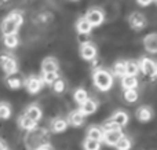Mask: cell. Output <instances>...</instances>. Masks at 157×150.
Returning a JSON list of instances; mask_svg holds the SVG:
<instances>
[{
	"label": "cell",
	"mask_w": 157,
	"mask_h": 150,
	"mask_svg": "<svg viewBox=\"0 0 157 150\" xmlns=\"http://www.w3.org/2000/svg\"><path fill=\"white\" fill-rule=\"evenodd\" d=\"M24 24V14L18 10L11 11L6 15V18L2 22V32L3 36L7 35H18L19 28Z\"/></svg>",
	"instance_id": "cell-1"
},
{
	"label": "cell",
	"mask_w": 157,
	"mask_h": 150,
	"mask_svg": "<svg viewBox=\"0 0 157 150\" xmlns=\"http://www.w3.org/2000/svg\"><path fill=\"white\" fill-rule=\"evenodd\" d=\"M92 83L99 91L106 92V91H109L113 87V76L106 69L98 68L92 72Z\"/></svg>",
	"instance_id": "cell-2"
},
{
	"label": "cell",
	"mask_w": 157,
	"mask_h": 150,
	"mask_svg": "<svg viewBox=\"0 0 157 150\" xmlns=\"http://www.w3.org/2000/svg\"><path fill=\"white\" fill-rule=\"evenodd\" d=\"M0 66L6 73V77L18 74V62L11 52H2L0 54Z\"/></svg>",
	"instance_id": "cell-3"
},
{
	"label": "cell",
	"mask_w": 157,
	"mask_h": 150,
	"mask_svg": "<svg viewBox=\"0 0 157 150\" xmlns=\"http://www.w3.org/2000/svg\"><path fill=\"white\" fill-rule=\"evenodd\" d=\"M84 18L88 21V24L94 28H98L105 22V13H103L102 8L99 7H92V8H88V11L86 13Z\"/></svg>",
	"instance_id": "cell-4"
},
{
	"label": "cell",
	"mask_w": 157,
	"mask_h": 150,
	"mask_svg": "<svg viewBox=\"0 0 157 150\" xmlns=\"http://www.w3.org/2000/svg\"><path fill=\"white\" fill-rule=\"evenodd\" d=\"M24 87L29 94L36 95V94H39L44 88V83H43V80H41L40 76L30 74V76H28L26 79H24Z\"/></svg>",
	"instance_id": "cell-5"
},
{
	"label": "cell",
	"mask_w": 157,
	"mask_h": 150,
	"mask_svg": "<svg viewBox=\"0 0 157 150\" xmlns=\"http://www.w3.org/2000/svg\"><path fill=\"white\" fill-rule=\"evenodd\" d=\"M128 25H130V28L132 30L141 32V30H144L147 25L146 17H145L142 13H139V11H134V13H131L130 17H128Z\"/></svg>",
	"instance_id": "cell-6"
},
{
	"label": "cell",
	"mask_w": 157,
	"mask_h": 150,
	"mask_svg": "<svg viewBox=\"0 0 157 150\" xmlns=\"http://www.w3.org/2000/svg\"><path fill=\"white\" fill-rule=\"evenodd\" d=\"M138 68H139V72H142L144 74L149 77H155L157 74V65H156V61L152 59L149 57H144L138 61Z\"/></svg>",
	"instance_id": "cell-7"
},
{
	"label": "cell",
	"mask_w": 157,
	"mask_h": 150,
	"mask_svg": "<svg viewBox=\"0 0 157 150\" xmlns=\"http://www.w3.org/2000/svg\"><path fill=\"white\" fill-rule=\"evenodd\" d=\"M80 57L83 58L84 61H92L98 57V48L92 41H84V43L80 44Z\"/></svg>",
	"instance_id": "cell-8"
},
{
	"label": "cell",
	"mask_w": 157,
	"mask_h": 150,
	"mask_svg": "<svg viewBox=\"0 0 157 150\" xmlns=\"http://www.w3.org/2000/svg\"><path fill=\"white\" fill-rule=\"evenodd\" d=\"M98 106H99V102H98L97 99L88 98L84 103H81L80 106H78V112H80L84 117H86V116H91L98 110Z\"/></svg>",
	"instance_id": "cell-9"
},
{
	"label": "cell",
	"mask_w": 157,
	"mask_h": 150,
	"mask_svg": "<svg viewBox=\"0 0 157 150\" xmlns=\"http://www.w3.org/2000/svg\"><path fill=\"white\" fill-rule=\"evenodd\" d=\"M109 121H110V123H113L114 126L119 127V128L121 129L123 127H125L128 124L130 117H128V113L124 112V110H116V112L112 114V117L109 118Z\"/></svg>",
	"instance_id": "cell-10"
},
{
	"label": "cell",
	"mask_w": 157,
	"mask_h": 150,
	"mask_svg": "<svg viewBox=\"0 0 157 150\" xmlns=\"http://www.w3.org/2000/svg\"><path fill=\"white\" fill-rule=\"evenodd\" d=\"M59 70V62L55 57H47L41 62V74L43 73H54Z\"/></svg>",
	"instance_id": "cell-11"
},
{
	"label": "cell",
	"mask_w": 157,
	"mask_h": 150,
	"mask_svg": "<svg viewBox=\"0 0 157 150\" xmlns=\"http://www.w3.org/2000/svg\"><path fill=\"white\" fill-rule=\"evenodd\" d=\"M24 114L26 116V117H29L32 121L37 123V121L41 120V117H43V110H41V107L39 106L37 103H30L29 106H26Z\"/></svg>",
	"instance_id": "cell-12"
},
{
	"label": "cell",
	"mask_w": 157,
	"mask_h": 150,
	"mask_svg": "<svg viewBox=\"0 0 157 150\" xmlns=\"http://www.w3.org/2000/svg\"><path fill=\"white\" fill-rule=\"evenodd\" d=\"M65 120H66V123H68V126L77 128V127H81L84 124L86 117L78 112V109H75V110H72V112L69 113V116L65 118Z\"/></svg>",
	"instance_id": "cell-13"
},
{
	"label": "cell",
	"mask_w": 157,
	"mask_h": 150,
	"mask_svg": "<svg viewBox=\"0 0 157 150\" xmlns=\"http://www.w3.org/2000/svg\"><path fill=\"white\" fill-rule=\"evenodd\" d=\"M135 116H136V118H138L141 123H149V121L153 118L155 113H153V109L150 106L144 105V106H139L138 109H136Z\"/></svg>",
	"instance_id": "cell-14"
},
{
	"label": "cell",
	"mask_w": 157,
	"mask_h": 150,
	"mask_svg": "<svg viewBox=\"0 0 157 150\" xmlns=\"http://www.w3.org/2000/svg\"><path fill=\"white\" fill-rule=\"evenodd\" d=\"M68 123L63 117H55L50 123V131L54 132V134H62L68 129Z\"/></svg>",
	"instance_id": "cell-15"
},
{
	"label": "cell",
	"mask_w": 157,
	"mask_h": 150,
	"mask_svg": "<svg viewBox=\"0 0 157 150\" xmlns=\"http://www.w3.org/2000/svg\"><path fill=\"white\" fill-rule=\"evenodd\" d=\"M123 135H124V134H123V131H109V132H103L102 141H101V142H103L105 145H108V146H113V148H114V145L119 142L120 138H121Z\"/></svg>",
	"instance_id": "cell-16"
},
{
	"label": "cell",
	"mask_w": 157,
	"mask_h": 150,
	"mask_svg": "<svg viewBox=\"0 0 157 150\" xmlns=\"http://www.w3.org/2000/svg\"><path fill=\"white\" fill-rule=\"evenodd\" d=\"M17 123H18L19 128H21L22 131H25V132H32V131H35V129L37 128V123L32 121L29 117H26L24 113H22V114L18 117Z\"/></svg>",
	"instance_id": "cell-17"
},
{
	"label": "cell",
	"mask_w": 157,
	"mask_h": 150,
	"mask_svg": "<svg viewBox=\"0 0 157 150\" xmlns=\"http://www.w3.org/2000/svg\"><path fill=\"white\" fill-rule=\"evenodd\" d=\"M144 47L149 54L157 52V33H150L144 39Z\"/></svg>",
	"instance_id": "cell-18"
},
{
	"label": "cell",
	"mask_w": 157,
	"mask_h": 150,
	"mask_svg": "<svg viewBox=\"0 0 157 150\" xmlns=\"http://www.w3.org/2000/svg\"><path fill=\"white\" fill-rule=\"evenodd\" d=\"M75 28H76V32L78 35H90L92 30V26L88 24V21L84 17H80L77 19L76 24H75Z\"/></svg>",
	"instance_id": "cell-19"
},
{
	"label": "cell",
	"mask_w": 157,
	"mask_h": 150,
	"mask_svg": "<svg viewBox=\"0 0 157 150\" xmlns=\"http://www.w3.org/2000/svg\"><path fill=\"white\" fill-rule=\"evenodd\" d=\"M102 135L103 131L99 126H91L87 128V139H91V141H97V142H101L102 141Z\"/></svg>",
	"instance_id": "cell-20"
},
{
	"label": "cell",
	"mask_w": 157,
	"mask_h": 150,
	"mask_svg": "<svg viewBox=\"0 0 157 150\" xmlns=\"http://www.w3.org/2000/svg\"><path fill=\"white\" fill-rule=\"evenodd\" d=\"M6 84L8 88L11 90H19L24 87V79L19 77L18 74H13V76H7L6 77Z\"/></svg>",
	"instance_id": "cell-21"
},
{
	"label": "cell",
	"mask_w": 157,
	"mask_h": 150,
	"mask_svg": "<svg viewBox=\"0 0 157 150\" xmlns=\"http://www.w3.org/2000/svg\"><path fill=\"white\" fill-rule=\"evenodd\" d=\"M138 77H134V76H124L121 77V88L124 91L127 90H136L138 88Z\"/></svg>",
	"instance_id": "cell-22"
},
{
	"label": "cell",
	"mask_w": 157,
	"mask_h": 150,
	"mask_svg": "<svg viewBox=\"0 0 157 150\" xmlns=\"http://www.w3.org/2000/svg\"><path fill=\"white\" fill-rule=\"evenodd\" d=\"M13 116V107L7 101H0V120H8Z\"/></svg>",
	"instance_id": "cell-23"
},
{
	"label": "cell",
	"mask_w": 157,
	"mask_h": 150,
	"mask_svg": "<svg viewBox=\"0 0 157 150\" xmlns=\"http://www.w3.org/2000/svg\"><path fill=\"white\" fill-rule=\"evenodd\" d=\"M138 73H139V68H138L136 61H134V59L125 61V76L136 77V76H138Z\"/></svg>",
	"instance_id": "cell-24"
},
{
	"label": "cell",
	"mask_w": 157,
	"mask_h": 150,
	"mask_svg": "<svg viewBox=\"0 0 157 150\" xmlns=\"http://www.w3.org/2000/svg\"><path fill=\"white\" fill-rule=\"evenodd\" d=\"M90 96H88V92H87V90H84V88H76V90L73 91V99H75V102L80 106L81 103H84V102L88 99Z\"/></svg>",
	"instance_id": "cell-25"
},
{
	"label": "cell",
	"mask_w": 157,
	"mask_h": 150,
	"mask_svg": "<svg viewBox=\"0 0 157 150\" xmlns=\"http://www.w3.org/2000/svg\"><path fill=\"white\" fill-rule=\"evenodd\" d=\"M131 148H132V141L127 135H123L119 142L114 145V149L116 150H131Z\"/></svg>",
	"instance_id": "cell-26"
},
{
	"label": "cell",
	"mask_w": 157,
	"mask_h": 150,
	"mask_svg": "<svg viewBox=\"0 0 157 150\" xmlns=\"http://www.w3.org/2000/svg\"><path fill=\"white\" fill-rule=\"evenodd\" d=\"M3 43L7 48H15L19 44V36L18 35H7L3 36Z\"/></svg>",
	"instance_id": "cell-27"
},
{
	"label": "cell",
	"mask_w": 157,
	"mask_h": 150,
	"mask_svg": "<svg viewBox=\"0 0 157 150\" xmlns=\"http://www.w3.org/2000/svg\"><path fill=\"white\" fill-rule=\"evenodd\" d=\"M112 76H116V77H119V79H121V77L125 76V61L120 59L114 63L113 65V74H112Z\"/></svg>",
	"instance_id": "cell-28"
},
{
	"label": "cell",
	"mask_w": 157,
	"mask_h": 150,
	"mask_svg": "<svg viewBox=\"0 0 157 150\" xmlns=\"http://www.w3.org/2000/svg\"><path fill=\"white\" fill-rule=\"evenodd\" d=\"M51 88H52V91H54L55 94L65 92V91H66V81L62 79V77H59V79L55 80V81L51 84Z\"/></svg>",
	"instance_id": "cell-29"
},
{
	"label": "cell",
	"mask_w": 157,
	"mask_h": 150,
	"mask_svg": "<svg viewBox=\"0 0 157 150\" xmlns=\"http://www.w3.org/2000/svg\"><path fill=\"white\" fill-rule=\"evenodd\" d=\"M41 80H43V83H44V85H51L52 83L55 81V80H58L59 79V73L58 72H54V73H43L41 74Z\"/></svg>",
	"instance_id": "cell-30"
},
{
	"label": "cell",
	"mask_w": 157,
	"mask_h": 150,
	"mask_svg": "<svg viewBox=\"0 0 157 150\" xmlns=\"http://www.w3.org/2000/svg\"><path fill=\"white\" fill-rule=\"evenodd\" d=\"M139 98V94L136 90H127L124 91V101L128 102V103H134L136 102Z\"/></svg>",
	"instance_id": "cell-31"
},
{
	"label": "cell",
	"mask_w": 157,
	"mask_h": 150,
	"mask_svg": "<svg viewBox=\"0 0 157 150\" xmlns=\"http://www.w3.org/2000/svg\"><path fill=\"white\" fill-rule=\"evenodd\" d=\"M83 149L84 150H99L101 149V142L97 141H91V139H84L83 141Z\"/></svg>",
	"instance_id": "cell-32"
},
{
	"label": "cell",
	"mask_w": 157,
	"mask_h": 150,
	"mask_svg": "<svg viewBox=\"0 0 157 150\" xmlns=\"http://www.w3.org/2000/svg\"><path fill=\"white\" fill-rule=\"evenodd\" d=\"M48 18H50V15H47V14H40V15H37V22L46 24V22H48V21H47Z\"/></svg>",
	"instance_id": "cell-33"
},
{
	"label": "cell",
	"mask_w": 157,
	"mask_h": 150,
	"mask_svg": "<svg viewBox=\"0 0 157 150\" xmlns=\"http://www.w3.org/2000/svg\"><path fill=\"white\" fill-rule=\"evenodd\" d=\"M35 150H54L51 148V145L50 143H47V145H43V146H39L37 149H35Z\"/></svg>",
	"instance_id": "cell-34"
},
{
	"label": "cell",
	"mask_w": 157,
	"mask_h": 150,
	"mask_svg": "<svg viewBox=\"0 0 157 150\" xmlns=\"http://www.w3.org/2000/svg\"><path fill=\"white\" fill-rule=\"evenodd\" d=\"M7 149H8V146L6 143V141L3 138H0V150H7Z\"/></svg>",
	"instance_id": "cell-35"
},
{
	"label": "cell",
	"mask_w": 157,
	"mask_h": 150,
	"mask_svg": "<svg viewBox=\"0 0 157 150\" xmlns=\"http://www.w3.org/2000/svg\"><path fill=\"white\" fill-rule=\"evenodd\" d=\"M136 4L141 6V7H147V6L152 4V2H136Z\"/></svg>",
	"instance_id": "cell-36"
},
{
	"label": "cell",
	"mask_w": 157,
	"mask_h": 150,
	"mask_svg": "<svg viewBox=\"0 0 157 150\" xmlns=\"http://www.w3.org/2000/svg\"><path fill=\"white\" fill-rule=\"evenodd\" d=\"M7 150H10V149H7Z\"/></svg>",
	"instance_id": "cell-37"
}]
</instances>
